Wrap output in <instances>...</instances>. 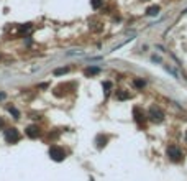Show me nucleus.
I'll return each instance as SVG.
<instances>
[{"instance_id": "nucleus-1", "label": "nucleus", "mask_w": 187, "mask_h": 181, "mask_svg": "<svg viewBox=\"0 0 187 181\" xmlns=\"http://www.w3.org/2000/svg\"><path fill=\"white\" fill-rule=\"evenodd\" d=\"M49 156H51V160H54V161H63L64 158H66V152H64L61 147L53 145L49 148Z\"/></svg>"}, {"instance_id": "nucleus-2", "label": "nucleus", "mask_w": 187, "mask_h": 181, "mask_svg": "<svg viewBox=\"0 0 187 181\" xmlns=\"http://www.w3.org/2000/svg\"><path fill=\"white\" fill-rule=\"evenodd\" d=\"M148 117L151 119L153 122L159 124V122H162V119H164V114H162V110L159 109L158 106H151L149 107V112H148Z\"/></svg>"}, {"instance_id": "nucleus-3", "label": "nucleus", "mask_w": 187, "mask_h": 181, "mask_svg": "<svg viewBox=\"0 0 187 181\" xmlns=\"http://www.w3.org/2000/svg\"><path fill=\"white\" fill-rule=\"evenodd\" d=\"M5 140H7V143H17L18 140H20V132L13 127L7 128V130H5Z\"/></svg>"}, {"instance_id": "nucleus-4", "label": "nucleus", "mask_w": 187, "mask_h": 181, "mask_svg": "<svg viewBox=\"0 0 187 181\" xmlns=\"http://www.w3.org/2000/svg\"><path fill=\"white\" fill-rule=\"evenodd\" d=\"M167 156H169L172 161H180L182 160V152H180V148H177L176 145H169L167 147Z\"/></svg>"}, {"instance_id": "nucleus-5", "label": "nucleus", "mask_w": 187, "mask_h": 181, "mask_svg": "<svg viewBox=\"0 0 187 181\" xmlns=\"http://www.w3.org/2000/svg\"><path fill=\"white\" fill-rule=\"evenodd\" d=\"M25 133L28 135L30 138H36V137L39 135V128H38V125H30V127H26Z\"/></svg>"}, {"instance_id": "nucleus-6", "label": "nucleus", "mask_w": 187, "mask_h": 181, "mask_svg": "<svg viewBox=\"0 0 187 181\" xmlns=\"http://www.w3.org/2000/svg\"><path fill=\"white\" fill-rule=\"evenodd\" d=\"M133 114H135V120H136V122H140V124H143V122H145V114L141 112V109H140V107H135Z\"/></svg>"}, {"instance_id": "nucleus-7", "label": "nucleus", "mask_w": 187, "mask_h": 181, "mask_svg": "<svg viewBox=\"0 0 187 181\" xmlns=\"http://www.w3.org/2000/svg\"><path fill=\"white\" fill-rule=\"evenodd\" d=\"M99 73H100V69L97 66H90V67H87V69L84 71V74L85 76H94V74H99Z\"/></svg>"}, {"instance_id": "nucleus-8", "label": "nucleus", "mask_w": 187, "mask_h": 181, "mask_svg": "<svg viewBox=\"0 0 187 181\" xmlns=\"http://www.w3.org/2000/svg\"><path fill=\"white\" fill-rule=\"evenodd\" d=\"M146 13L151 15V17H156V15L159 13V7H158V5H153V7H149L148 10H146Z\"/></svg>"}, {"instance_id": "nucleus-9", "label": "nucleus", "mask_w": 187, "mask_h": 181, "mask_svg": "<svg viewBox=\"0 0 187 181\" xmlns=\"http://www.w3.org/2000/svg\"><path fill=\"white\" fill-rule=\"evenodd\" d=\"M105 143H107V137L99 135V137H97V147H99V148H102V147H105Z\"/></svg>"}, {"instance_id": "nucleus-10", "label": "nucleus", "mask_w": 187, "mask_h": 181, "mask_svg": "<svg viewBox=\"0 0 187 181\" xmlns=\"http://www.w3.org/2000/svg\"><path fill=\"white\" fill-rule=\"evenodd\" d=\"M66 73H69V67H57V69H54V76H61V74H66Z\"/></svg>"}, {"instance_id": "nucleus-11", "label": "nucleus", "mask_w": 187, "mask_h": 181, "mask_svg": "<svg viewBox=\"0 0 187 181\" xmlns=\"http://www.w3.org/2000/svg\"><path fill=\"white\" fill-rule=\"evenodd\" d=\"M116 97H118L120 100H125V99H130V94L128 92H122L120 91V92H116Z\"/></svg>"}, {"instance_id": "nucleus-12", "label": "nucleus", "mask_w": 187, "mask_h": 181, "mask_svg": "<svg viewBox=\"0 0 187 181\" xmlns=\"http://www.w3.org/2000/svg\"><path fill=\"white\" fill-rule=\"evenodd\" d=\"M10 114L13 115L15 119H20V112H18V110L15 109V107H10Z\"/></svg>"}, {"instance_id": "nucleus-13", "label": "nucleus", "mask_w": 187, "mask_h": 181, "mask_svg": "<svg viewBox=\"0 0 187 181\" xmlns=\"http://www.w3.org/2000/svg\"><path fill=\"white\" fill-rule=\"evenodd\" d=\"M102 2L103 0H90V4H92V7L94 8H99L100 5H102Z\"/></svg>"}, {"instance_id": "nucleus-14", "label": "nucleus", "mask_w": 187, "mask_h": 181, "mask_svg": "<svg viewBox=\"0 0 187 181\" xmlns=\"http://www.w3.org/2000/svg\"><path fill=\"white\" fill-rule=\"evenodd\" d=\"M103 89H105V94H108L110 92V89H112V82H103Z\"/></svg>"}, {"instance_id": "nucleus-15", "label": "nucleus", "mask_w": 187, "mask_h": 181, "mask_svg": "<svg viewBox=\"0 0 187 181\" xmlns=\"http://www.w3.org/2000/svg\"><path fill=\"white\" fill-rule=\"evenodd\" d=\"M135 86H136V87H143V86H145V81H140V79H136V81H135Z\"/></svg>"}, {"instance_id": "nucleus-16", "label": "nucleus", "mask_w": 187, "mask_h": 181, "mask_svg": "<svg viewBox=\"0 0 187 181\" xmlns=\"http://www.w3.org/2000/svg\"><path fill=\"white\" fill-rule=\"evenodd\" d=\"M5 99V92H0V100H4Z\"/></svg>"}, {"instance_id": "nucleus-17", "label": "nucleus", "mask_w": 187, "mask_h": 181, "mask_svg": "<svg viewBox=\"0 0 187 181\" xmlns=\"http://www.w3.org/2000/svg\"><path fill=\"white\" fill-rule=\"evenodd\" d=\"M0 125H4V120H2V119H0Z\"/></svg>"}, {"instance_id": "nucleus-18", "label": "nucleus", "mask_w": 187, "mask_h": 181, "mask_svg": "<svg viewBox=\"0 0 187 181\" xmlns=\"http://www.w3.org/2000/svg\"><path fill=\"white\" fill-rule=\"evenodd\" d=\"M186 138H187V135H186Z\"/></svg>"}]
</instances>
